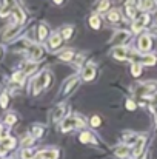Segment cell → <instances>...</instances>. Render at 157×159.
<instances>
[{
	"label": "cell",
	"mask_w": 157,
	"mask_h": 159,
	"mask_svg": "<svg viewBox=\"0 0 157 159\" xmlns=\"http://www.w3.org/2000/svg\"><path fill=\"white\" fill-rule=\"evenodd\" d=\"M2 56H3V48L0 47V59H2Z\"/></svg>",
	"instance_id": "cell-42"
},
{
	"label": "cell",
	"mask_w": 157,
	"mask_h": 159,
	"mask_svg": "<svg viewBox=\"0 0 157 159\" xmlns=\"http://www.w3.org/2000/svg\"><path fill=\"white\" fill-rule=\"evenodd\" d=\"M9 150L8 148H5L3 145H0V158H3V156H6V153H8Z\"/></svg>",
	"instance_id": "cell-40"
},
{
	"label": "cell",
	"mask_w": 157,
	"mask_h": 159,
	"mask_svg": "<svg viewBox=\"0 0 157 159\" xmlns=\"http://www.w3.org/2000/svg\"><path fill=\"white\" fill-rule=\"evenodd\" d=\"M114 155L117 158H126L129 155V147L128 145H119L114 148Z\"/></svg>",
	"instance_id": "cell-17"
},
{
	"label": "cell",
	"mask_w": 157,
	"mask_h": 159,
	"mask_svg": "<svg viewBox=\"0 0 157 159\" xmlns=\"http://www.w3.org/2000/svg\"><path fill=\"white\" fill-rule=\"evenodd\" d=\"M151 47H153L151 37H150L148 34H142V36L139 37V40H137V48H139V51L146 53V51L151 50Z\"/></svg>",
	"instance_id": "cell-7"
},
{
	"label": "cell",
	"mask_w": 157,
	"mask_h": 159,
	"mask_svg": "<svg viewBox=\"0 0 157 159\" xmlns=\"http://www.w3.org/2000/svg\"><path fill=\"white\" fill-rule=\"evenodd\" d=\"M60 34H62L63 39H71L72 34H74V28L72 26H63L62 31H60Z\"/></svg>",
	"instance_id": "cell-26"
},
{
	"label": "cell",
	"mask_w": 157,
	"mask_h": 159,
	"mask_svg": "<svg viewBox=\"0 0 157 159\" xmlns=\"http://www.w3.org/2000/svg\"><path fill=\"white\" fill-rule=\"evenodd\" d=\"M148 23H150V16H148V14H143V16L134 19V22H133V33H139V31H142Z\"/></svg>",
	"instance_id": "cell-6"
},
{
	"label": "cell",
	"mask_w": 157,
	"mask_h": 159,
	"mask_svg": "<svg viewBox=\"0 0 157 159\" xmlns=\"http://www.w3.org/2000/svg\"><path fill=\"white\" fill-rule=\"evenodd\" d=\"M139 138L134 134V133H125L123 134V142H125V145H134L136 144V141H137Z\"/></svg>",
	"instance_id": "cell-23"
},
{
	"label": "cell",
	"mask_w": 157,
	"mask_h": 159,
	"mask_svg": "<svg viewBox=\"0 0 157 159\" xmlns=\"http://www.w3.org/2000/svg\"><path fill=\"white\" fill-rule=\"evenodd\" d=\"M89 124H91V127H99V125L102 124V119H100L99 116H91Z\"/></svg>",
	"instance_id": "cell-36"
},
{
	"label": "cell",
	"mask_w": 157,
	"mask_h": 159,
	"mask_svg": "<svg viewBox=\"0 0 157 159\" xmlns=\"http://www.w3.org/2000/svg\"><path fill=\"white\" fill-rule=\"evenodd\" d=\"M34 144V138L31 136V134H26L23 139H22V145L25 147V148H28V147H31Z\"/></svg>",
	"instance_id": "cell-32"
},
{
	"label": "cell",
	"mask_w": 157,
	"mask_h": 159,
	"mask_svg": "<svg viewBox=\"0 0 157 159\" xmlns=\"http://www.w3.org/2000/svg\"><path fill=\"white\" fill-rule=\"evenodd\" d=\"M34 159H37V158H34Z\"/></svg>",
	"instance_id": "cell-44"
},
{
	"label": "cell",
	"mask_w": 157,
	"mask_h": 159,
	"mask_svg": "<svg viewBox=\"0 0 157 159\" xmlns=\"http://www.w3.org/2000/svg\"><path fill=\"white\" fill-rule=\"evenodd\" d=\"M96 74H97V66H96L94 63H88V65L83 68V71H82V79H83L85 82H91V80L96 77Z\"/></svg>",
	"instance_id": "cell-8"
},
{
	"label": "cell",
	"mask_w": 157,
	"mask_h": 159,
	"mask_svg": "<svg viewBox=\"0 0 157 159\" xmlns=\"http://www.w3.org/2000/svg\"><path fill=\"white\" fill-rule=\"evenodd\" d=\"M37 36H39V40H40V42L46 40V37L50 36V28H48L46 23H40V25H39V28H37Z\"/></svg>",
	"instance_id": "cell-15"
},
{
	"label": "cell",
	"mask_w": 157,
	"mask_h": 159,
	"mask_svg": "<svg viewBox=\"0 0 157 159\" xmlns=\"http://www.w3.org/2000/svg\"><path fill=\"white\" fill-rule=\"evenodd\" d=\"M131 74H133L134 77H139V76L142 74V65H140V63H133V66H131Z\"/></svg>",
	"instance_id": "cell-31"
},
{
	"label": "cell",
	"mask_w": 157,
	"mask_h": 159,
	"mask_svg": "<svg viewBox=\"0 0 157 159\" xmlns=\"http://www.w3.org/2000/svg\"><path fill=\"white\" fill-rule=\"evenodd\" d=\"M3 120H5V124H6V125H14V124L17 122V116H15L14 113H8V114L5 116V119H3Z\"/></svg>",
	"instance_id": "cell-29"
},
{
	"label": "cell",
	"mask_w": 157,
	"mask_h": 159,
	"mask_svg": "<svg viewBox=\"0 0 157 159\" xmlns=\"http://www.w3.org/2000/svg\"><path fill=\"white\" fill-rule=\"evenodd\" d=\"M0 145H3L5 148L11 150V148H14V147L17 145V142H15V139H14V138H11V136H6L5 139H2V141H0Z\"/></svg>",
	"instance_id": "cell-21"
},
{
	"label": "cell",
	"mask_w": 157,
	"mask_h": 159,
	"mask_svg": "<svg viewBox=\"0 0 157 159\" xmlns=\"http://www.w3.org/2000/svg\"><path fill=\"white\" fill-rule=\"evenodd\" d=\"M65 113H66V105L65 104H60L59 107H55L51 113V120L52 122H62L65 119Z\"/></svg>",
	"instance_id": "cell-13"
},
{
	"label": "cell",
	"mask_w": 157,
	"mask_h": 159,
	"mask_svg": "<svg viewBox=\"0 0 157 159\" xmlns=\"http://www.w3.org/2000/svg\"><path fill=\"white\" fill-rule=\"evenodd\" d=\"M79 87V77L77 76H72L71 79L66 80V84L63 85V90H62V96H69L71 93H74V90Z\"/></svg>",
	"instance_id": "cell-4"
},
{
	"label": "cell",
	"mask_w": 157,
	"mask_h": 159,
	"mask_svg": "<svg viewBox=\"0 0 157 159\" xmlns=\"http://www.w3.org/2000/svg\"><path fill=\"white\" fill-rule=\"evenodd\" d=\"M151 104H153L154 108H157V93H154V94L151 96Z\"/></svg>",
	"instance_id": "cell-41"
},
{
	"label": "cell",
	"mask_w": 157,
	"mask_h": 159,
	"mask_svg": "<svg viewBox=\"0 0 157 159\" xmlns=\"http://www.w3.org/2000/svg\"><path fill=\"white\" fill-rule=\"evenodd\" d=\"M85 127V119H82L80 116H66L62 122H60V130L63 133L76 130V128H83Z\"/></svg>",
	"instance_id": "cell-2"
},
{
	"label": "cell",
	"mask_w": 157,
	"mask_h": 159,
	"mask_svg": "<svg viewBox=\"0 0 157 159\" xmlns=\"http://www.w3.org/2000/svg\"><path fill=\"white\" fill-rule=\"evenodd\" d=\"M111 54H112V57L117 59V60H126V59H129V56H131V50H128L126 47H114Z\"/></svg>",
	"instance_id": "cell-5"
},
{
	"label": "cell",
	"mask_w": 157,
	"mask_h": 159,
	"mask_svg": "<svg viewBox=\"0 0 157 159\" xmlns=\"http://www.w3.org/2000/svg\"><path fill=\"white\" fill-rule=\"evenodd\" d=\"M79 141L83 142V144H89V142L94 144V142H96V139H94V136H93L91 131H82L80 136H79Z\"/></svg>",
	"instance_id": "cell-18"
},
{
	"label": "cell",
	"mask_w": 157,
	"mask_h": 159,
	"mask_svg": "<svg viewBox=\"0 0 157 159\" xmlns=\"http://www.w3.org/2000/svg\"><path fill=\"white\" fill-rule=\"evenodd\" d=\"M37 159H59V152L57 150H45L37 153Z\"/></svg>",
	"instance_id": "cell-16"
},
{
	"label": "cell",
	"mask_w": 157,
	"mask_h": 159,
	"mask_svg": "<svg viewBox=\"0 0 157 159\" xmlns=\"http://www.w3.org/2000/svg\"><path fill=\"white\" fill-rule=\"evenodd\" d=\"M136 108H137V105H136V102H134V101H131V99H128V101H126V110L134 111Z\"/></svg>",
	"instance_id": "cell-39"
},
{
	"label": "cell",
	"mask_w": 157,
	"mask_h": 159,
	"mask_svg": "<svg viewBox=\"0 0 157 159\" xmlns=\"http://www.w3.org/2000/svg\"><path fill=\"white\" fill-rule=\"evenodd\" d=\"M126 11H128V16L129 17H136V6H134V3H131V2H126Z\"/></svg>",
	"instance_id": "cell-33"
},
{
	"label": "cell",
	"mask_w": 157,
	"mask_h": 159,
	"mask_svg": "<svg viewBox=\"0 0 157 159\" xmlns=\"http://www.w3.org/2000/svg\"><path fill=\"white\" fill-rule=\"evenodd\" d=\"M25 76H26V74H25L23 71H17V73H14V74L11 76V82H14V84H17V85H22Z\"/></svg>",
	"instance_id": "cell-24"
},
{
	"label": "cell",
	"mask_w": 157,
	"mask_h": 159,
	"mask_svg": "<svg viewBox=\"0 0 157 159\" xmlns=\"http://www.w3.org/2000/svg\"><path fill=\"white\" fill-rule=\"evenodd\" d=\"M12 19H14V23L22 26L26 20V16H25V11L20 8V6H14L12 8Z\"/></svg>",
	"instance_id": "cell-11"
},
{
	"label": "cell",
	"mask_w": 157,
	"mask_h": 159,
	"mask_svg": "<svg viewBox=\"0 0 157 159\" xmlns=\"http://www.w3.org/2000/svg\"><path fill=\"white\" fill-rule=\"evenodd\" d=\"M22 159H33V152L29 150V148H25V150H22Z\"/></svg>",
	"instance_id": "cell-37"
},
{
	"label": "cell",
	"mask_w": 157,
	"mask_h": 159,
	"mask_svg": "<svg viewBox=\"0 0 157 159\" xmlns=\"http://www.w3.org/2000/svg\"><path fill=\"white\" fill-rule=\"evenodd\" d=\"M26 53L29 56V59L34 62V60H39V59L43 57V48L40 45H37V43H31L29 48L26 50Z\"/></svg>",
	"instance_id": "cell-9"
},
{
	"label": "cell",
	"mask_w": 157,
	"mask_h": 159,
	"mask_svg": "<svg viewBox=\"0 0 157 159\" xmlns=\"http://www.w3.org/2000/svg\"><path fill=\"white\" fill-rule=\"evenodd\" d=\"M51 80H52L51 73L50 71H42L37 77L33 79V82H31V93L34 96H39L43 88H48L51 85Z\"/></svg>",
	"instance_id": "cell-1"
},
{
	"label": "cell",
	"mask_w": 157,
	"mask_h": 159,
	"mask_svg": "<svg viewBox=\"0 0 157 159\" xmlns=\"http://www.w3.org/2000/svg\"><path fill=\"white\" fill-rule=\"evenodd\" d=\"M137 5H139L137 8H139L140 11H148V9H151L156 3H154V2H139Z\"/></svg>",
	"instance_id": "cell-28"
},
{
	"label": "cell",
	"mask_w": 157,
	"mask_h": 159,
	"mask_svg": "<svg viewBox=\"0 0 157 159\" xmlns=\"http://www.w3.org/2000/svg\"><path fill=\"white\" fill-rule=\"evenodd\" d=\"M19 30H20V26L15 25V23H12L11 26H8L6 31H3V40H11V39L19 33Z\"/></svg>",
	"instance_id": "cell-14"
},
{
	"label": "cell",
	"mask_w": 157,
	"mask_h": 159,
	"mask_svg": "<svg viewBox=\"0 0 157 159\" xmlns=\"http://www.w3.org/2000/svg\"><path fill=\"white\" fill-rule=\"evenodd\" d=\"M156 63H157V57L156 56H153V54H150V56H145V57L142 59V63H140V65L153 66V65H156Z\"/></svg>",
	"instance_id": "cell-25"
},
{
	"label": "cell",
	"mask_w": 157,
	"mask_h": 159,
	"mask_svg": "<svg viewBox=\"0 0 157 159\" xmlns=\"http://www.w3.org/2000/svg\"><path fill=\"white\" fill-rule=\"evenodd\" d=\"M156 124H157V108H156Z\"/></svg>",
	"instance_id": "cell-43"
},
{
	"label": "cell",
	"mask_w": 157,
	"mask_h": 159,
	"mask_svg": "<svg viewBox=\"0 0 157 159\" xmlns=\"http://www.w3.org/2000/svg\"><path fill=\"white\" fill-rule=\"evenodd\" d=\"M62 45H63V37H62V34L57 31V33H54L51 37H50L48 47H50V50H51V51H55V50H59Z\"/></svg>",
	"instance_id": "cell-12"
},
{
	"label": "cell",
	"mask_w": 157,
	"mask_h": 159,
	"mask_svg": "<svg viewBox=\"0 0 157 159\" xmlns=\"http://www.w3.org/2000/svg\"><path fill=\"white\" fill-rule=\"evenodd\" d=\"M106 19H108V22H111V23H116V22H119V20L122 19V16H120V11H119V9H111V11L108 12Z\"/></svg>",
	"instance_id": "cell-20"
},
{
	"label": "cell",
	"mask_w": 157,
	"mask_h": 159,
	"mask_svg": "<svg viewBox=\"0 0 157 159\" xmlns=\"http://www.w3.org/2000/svg\"><path fill=\"white\" fill-rule=\"evenodd\" d=\"M9 12H12V8L11 6H5L3 9H0V17H6V16H9Z\"/></svg>",
	"instance_id": "cell-38"
},
{
	"label": "cell",
	"mask_w": 157,
	"mask_h": 159,
	"mask_svg": "<svg viewBox=\"0 0 157 159\" xmlns=\"http://www.w3.org/2000/svg\"><path fill=\"white\" fill-rule=\"evenodd\" d=\"M109 6H111V3H109V2H100V3H99V6H97V11H99V12L108 11V9H109Z\"/></svg>",
	"instance_id": "cell-35"
},
{
	"label": "cell",
	"mask_w": 157,
	"mask_h": 159,
	"mask_svg": "<svg viewBox=\"0 0 157 159\" xmlns=\"http://www.w3.org/2000/svg\"><path fill=\"white\" fill-rule=\"evenodd\" d=\"M59 59L63 60V62H72V60L76 59V53H74L72 50H66V51L59 54Z\"/></svg>",
	"instance_id": "cell-19"
},
{
	"label": "cell",
	"mask_w": 157,
	"mask_h": 159,
	"mask_svg": "<svg viewBox=\"0 0 157 159\" xmlns=\"http://www.w3.org/2000/svg\"><path fill=\"white\" fill-rule=\"evenodd\" d=\"M43 134V127L42 125H34L33 127V131H31V136L36 139V138H40Z\"/></svg>",
	"instance_id": "cell-30"
},
{
	"label": "cell",
	"mask_w": 157,
	"mask_h": 159,
	"mask_svg": "<svg viewBox=\"0 0 157 159\" xmlns=\"http://www.w3.org/2000/svg\"><path fill=\"white\" fill-rule=\"evenodd\" d=\"M89 26L93 28V30H100V26H102V22H100V17L99 16H96V14H93L91 17H89Z\"/></svg>",
	"instance_id": "cell-22"
},
{
	"label": "cell",
	"mask_w": 157,
	"mask_h": 159,
	"mask_svg": "<svg viewBox=\"0 0 157 159\" xmlns=\"http://www.w3.org/2000/svg\"><path fill=\"white\" fill-rule=\"evenodd\" d=\"M145 144H146V138L145 136H140L136 144L133 145V156L134 158H140V155L145 152Z\"/></svg>",
	"instance_id": "cell-10"
},
{
	"label": "cell",
	"mask_w": 157,
	"mask_h": 159,
	"mask_svg": "<svg viewBox=\"0 0 157 159\" xmlns=\"http://www.w3.org/2000/svg\"><path fill=\"white\" fill-rule=\"evenodd\" d=\"M131 39V33L129 31H125V30H119L114 33V36L111 37L109 43L111 45H116V47H125V43Z\"/></svg>",
	"instance_id": "cell-3"
},
{
	"label": "cell",
	"mask_w": 157,
	"mask_h": 159,
	"mask_svg": "<svg viewBox=\"0 0 157 159\" xmlns=\"http://www.w3.org/2000/svg\"><path fill=\"white\" fill-rule=\"evenodd\" d=\"M9 104V96H8V93H2L0 94V107L2 108H6Z\"/></svg>",
	"instance_id": "cell-34"
},
{
	"label": "cell",
	"mask_w": 157,
	"mask_h": 159,
	"mask_svg": "<svg viewBox=\"0 0 157 159\" xmlns=\"http://www.w3.org/2000/svg\"><path fill=\"white\" fill-rule=\"evenodd\" d=\"M36 70H37V63H36V62H28L22 71H23L25 74H33Z\"/></svg>",
	"instance_id": "cell-27"
}]
</instances>
